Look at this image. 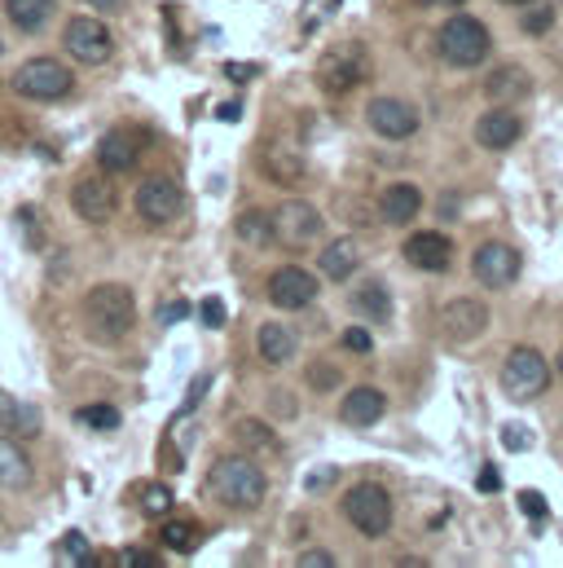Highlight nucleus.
<instances>
[{
    "instance_id": "f257e3e1",
    "label": "nucleus",
    "mask_w": 563,
    "mask_h": 568,
    "mask_svg": "<svg viewBox=\"0 0 563 568\" xmlns=\"http://www.w3.org/2000/svg\"><path fill=\"white\" fill-rule=\"evenodd\" d=\"M207 494L229 511H256L269 494V476L247 454H225L207 471Z\"/></svg>"
},
{
    "instance_id": "f03ea898",
    "label": "nucleus",
    "mask_w": 563,
    "mask_h": 568,
    "mask_svg": "<svg viewBox=\"0 0 563 568\" xmlns=\"http://www.w3.org/2000/svg\"><path fill=\"white\" fill-rule=\"evenodd\" d=\"M137 322V300L120 283H102L84 295V326L93 339H124Z\"/></svg>"
},
{
    "instance_id": "7ed1b4c3",
    "label": "nucleus",
    "mask_w": 563,
    "mask_h": 568,
    "mask_svg": "<svg viewBox=\"0 0 563 568\" xmlns=\"http://www.w3.org/2000/svg\"><path fill=\"white\" fill-rule=\"evenodd\" d=\"M489 49H493L489 27H484L480 18H471V13L449 18V22L440 27V36H436V53H440L449 67H458V71L480 67V62L489 58Z\"/></svg>"
},
{
    "instance_id": "20e7f679",
    "label": "nucleus",
    "mask_w": 563,
    "mask_h": 568,
    "mask_svg": "<svg viewBox=\"0 0 563 568\" xmlns=\"http://www.w3.org/2000/svg\"><path fill=\"white\" fill-rule=\"evenodd\" d=\"M344 516L361 538H383L392 529V494L375 480H361L344 494Z\"/></svg>"
},
{
    "instance_id": "39448f33",
    "label": "nucleus",
    "mask_w": 563,
    "mask_h": 568,
    "mask_svg": "<svg viewBox=\"0 0 563 568\" xmlns=\"http://www.w3.org/2000/svg\"><path fill=\"white\" fill-rule=\"evenodd\" d=\"M13 89L22 98H31V102H58V98H66L75 89V75L58 58H27L13 71Z\"/></svg>"
},
{
    "instance_id": "423d86ee",
    "label": "nucleus",
    "mask_w": 563,
    "mask_h": 568,
    "mask_svg": "<svg viewBox=\"0 0 563 568\" xmlns=\"http://www.w3.org/2000/svg\"><path fill=\"white\" fill-rule=\"evenodd\" d=\"M269 221H274V243L290 247V252L313 247V243L321 239V230H326L321 212H317L313 203H304V199H286L282 207L269 212Z\"/></svg>"
},
{
    "instance_id": "0eeeda50",
    "label": "nucleus",
    "mask_w": 563,
    "mask_h": 568,
    "mask_svg": "<svg viewBox=\"0 0 563 568\" xmlns=\"http://www.w3.org/2000/svg\"><path fill=\"white\" fill-rule=\"evenodd\" d=\"M546 384H551V366H546V357L538 348H515L506 357V366H502V393L511 402H533V397L546 393Z\"/></svg>"
},
{
    "instance_id": "6e6552de",
    "label": "nucleus",
    "mask_w": 563,
    "mask_h": 568,
    "mask_svg": "<svg viewBox=\"0 0 563 568\" xmlns=\"http://www.w3.org/2000/svg\"><path fill=\"white\" fill-rule=\"evenodd\" d=\"M366 75H370V58L361 44H335L317 62V80L326 93H352L357 84H366Z\"/></svg>"
},
{
    "instance_id": "1a4fd4ad",
    "label": "nucleus",
    "mask_w": 563,
    "mask_h": 568,
    "mask_svg": "<svg viewBox=\"0 0 563 568\" xmlns=\"http://www.w3.org/2000/svg\"><path fill=\"white\" fill-rule=\"evenodd\" d=\"M62 44H66V53H71L80 67H102V62H111V53H115V36L106 31L102 18H71L66 31H62Z\"/></svg>"
},
{
    "instance_id": "9d476101",
    "label": "nucleus",
    "mask_w": 563,
    "mask_h": 568,
    "mask_svg": "<svg viewBox=\"0 0 563 568\" xmlns=\"http://www.w3.org/2000/svg\"><path fill=\"white\" fill-rule=\"evenodd\" d=\"M133 203H137L141 221H150V225H167V221L181 216V207H185V190H181V181L154 172V176H145V181L137 185Z\"/></svg>"
},
{
    "instance_id": "9b49d317",
    "label": "nucleus",
    "mask_w": 563,
    "mask_h": 568,
    "mask_svg": "<svg viewBox=\"0 0 563 568\" xmlns=\"http://www.w3.org/2000/svg\"><path fill=\"white\" fill-rule=\"evenodd\" d=\"M366 120H370V129H375L379 138H388V142H406V138L419 133V111H414L406 98H375V102L366 106Z\"/></svg>"
},
{
    "instance_id": "f8f14e48",
    "label": "nucleus",
    "mask_w": 563,
    "mask_h": 568,
    "mask_svg": "<svg viewBox=\"0 0 563 568\" xmlns=\"http://www.w3.org/2000/svg\"><path fill=\"white\" fill-rule=\"evenodd\" d=\"M471 274L489 291H502L520 278V252L511 243H484L475 256H471Z\"/></svg>"
},
{
    "instance_id": "ddd939ff",
    "label": "nucleus",
    "mask_w": 563,
    "mask_h": 568,
    "mask_svg": "<svg viewBox=\"0 0 563 568\" xmlns=\"http://www.w3.org/2000/svg\"><path fill=\"white\" fill-rule=\"evenodd\" d=\"M71 203L80 212V221L89 225H106L115 216V185L106 176H80L71 190Z\"/></svg>"
},
{
    "instance_id": "4468645a",
    "label": "nucleus",
    "mask_w": 563,
    "mask_h": 568,
    "mask_svg": "<svg viewBox=\"0 0 563 568\" xmlns=\"http://www.w3.org/2000/svg\"><path fill=\"white\" fill-rule=\"evenodd\" d=\"M484 326H489V308L480 300H449L444 313H440V331L453 344H467V339L484 335Z\"/></svg>"
},
{
    "instance_id": "2eb2a0df",
    "label": "nucleus",
    "mask_w": 563,
    "mask_h": 568,
    "mask_svg": "<svg viewBox=\"0 0 563 568\" xmlns=\"http://www.w3.org/2000/svg\"><path fill=\"white\" fill-rule=\"evenodd\" d=\"M269 300L278 308H308L317 300V278L308 270H299V265H286L269 278Z\"/></svg>"
},
{
    "instance_id": "dca6fc26",
    "label": "nucleus",
    "mask_w": 563,
    "mask_h": 568,
    "mask_svg": "<svg viewBox=\"0 0 563 568\" xmlns=\"http://www.w3.org/2000/svg\"><path fill=\"white\" fill-rule=\"evenodd\" d=\"M406 261L422 270V274H444L449 261H453V243L436 230H422V234H410L406 239Z\"/></svg>"
},
{
    "instance_id": "f3484780",
    "label": "nucleus",
    "mask_w": 563,
    "mask_h": 568,
    "mask_svg": "<svg viewBox=\"0 0 563 568\" xmlns=\"http://www.w3.org/2000/svg\"><path fill=\"white\" fill-rule=\"evenodd\" d=\"M260 172L269 181H278V185H299L304 181V154L290 142L274 138V142L260 145Z\"/></svg>"
},
{
    "instance_id": "a211bd4d",
    "label": "nucleus",
    "mask_w": 563,
    "mask_h": 568,
    "mask_svg": "<svg viewBox=\"0 0 563 568\" xmlns=\"http://www.w3.org/2000/svg\"><path fill=\"white\" fill-rule=\"evenodd\" d=\"M137 159H141V138L129 133V129H115V133H106V138L98 142V163H102V172H133Z\"/></svg>"
},
{
    "instance_id": "6ab92c4d",
    "label": "nucleus",
    "mask_w": 563,
    "mask_h": 568,
    "mask_svg": "<svg viewBox=\"0 0 563 568\" xmlns=\"http://www.w3.org/2000/svg\"><path fill=\"white\" fill-rule=\"evenodd\" d=\"M520 133H524L520 115H511V111H502V106L475 120V142L484 145V150H511V145L520 142Z\"/></svg>"
},
{
    "instance_id": "aec40b11",
    "label": "nucleus",
    "mask_w": 563,
    "mask_h": 568,
    "mask_svg": "<svg viewBox=\"0 0 563 568\" xmlns=\"http://www.w3.org/2000/svg\"><path fill=\"white\" fill-rule=\"evenodd\" d=\"M31 476H35V467H31V454L22 449V440L0 432V489H27Z\"/></svg>"
},
{
    "instance_id": "412c9836",
    "label": "nucleus",
    "mask_w": 563,
    "mask_h": 568,
    "mask_svg": "<svg viewBox=\"0 0 563 568\" xmlns=\"http://www.w3.org/2000/svg\"><path fill=\"white\" fill-rule=\"evenodd\" d=\"M256 353H260L265 366H286V362H295V353H299V335H295L290 326H282V322H265V326L256 331Z\"/></svg>"
},
{
    "instance_id": "4be33fe9",
    "label": "nucleus",
    "mask_w": 563,
    "mask_h": 568,
    "mask_svg": "<svg viewBox=\"0 0 563 568\" xmlns=\"http://www.w3.org/2000/svg\"><path fill=\"white\" fill-rule=\"evenodd\" d=\"M383 410H388V397L379 388H352L339 406V419L348 427H375L383 419Z\"/></svg>"
},
{
    "instance_id": "5701e85b",
    "label": "nucleus",
    "mask_w": 563,
    "mask_h": 568,
    "mask_svg": "<svg viewBox=\"0 0 563 568\" xmlns=\"http://www.w3.org/2000/svg\"><path fill=\"white\" fill-rule=\"evenodd\" d=\"M0 432H9L18 440H31V436L44 432V419H40L35 406H22L13 393H0Z\"/></svg>"
},
{
    "instance_id": "b1692460",
    "label": "nucleus",
    "mask_w": 563,
    "mask_h": 568,
    "mask_svg": "<svg viewBox=\"0 0 563 568\" xmlns=\"http://www.w3.org/2000/svg\"><path fill=\"white\" fill-rule=\"evenodd\" d=\"M484 93H489V102H524V98L533 93V75H529L524 67L506 62V67H498V71L489 75Z\"/></svg>"
},
{
    "instance_id": "393cba45",
    "label": "nucleus",
    "mask_w": 563,
    "mask_h": 568,
    "mask_svg": "<svg viewBox=\"0 0 563 568\" xmlns=\"http://www.w3.org/2000/svg\"><path fill=\"white\" fill-rule=\"evenodd\" d=\"M357 265H361V247H357L352 239H335V243H326V247H321V256H317L321 278H335V283L352 278V274H357Z\"/></svg>"
},
{
    "instance_id": "a878e982",
    "label": "nucleus",
    "mask_w": 563,
    "mask_h": 568,
    "mask_svg": "<svg viewBox=\"0 0 563 568\" xmlns=\"http://www.w3.org/2000/svg\"><path fill=\"white\" fill-rule=\"evenodd\" d=\"M419 212H422L419 185H388L383 199H379V216H383L388 225H410Z\"/></svg>"
},
{
    "instance_id": "bb28decb",
    "label": "nucleus",
    "mask_w": 563,
    "mask_h": 568,
    "mask_svg": "<svg viewBox=\"0 0 563 568\" xmlns=\"http://www.w3.org/2000/svg\"><path fill=\"white\" fill-rule=\"evenodd\" d=\"M53 9H58V0H4L9 22L22 27V31H40L53 18Z\"/></svg>"
},
{
    "instance_id": "cd10ccee",
    "label": "nucleus",
    "mask_w": 563,
    "mask_h": 568,
    "mask_svg": "<svg viewBox=\"0 0 563 568\" xmlns=\"http://www.w3.org/2000/svg\"><path fill=\"white\" fill-rule=\"evenodd\" d=\"M352 308L366 313L370 322H388V317H392V295H388V286L370 278V283H361L352 291Z\"/></svg>"
},
{
    "instance_id": "c85d7f7f",
    "label": "nucleus",
    "mask_w": 563,
    "mask_h": 568,
    "mask_svg": "<svg viewBox=\"0 0 563 568\" xmlns=\"http://www.w3.org/2000/svg\"><path fill=\"white\" fill-rule=\"evenodd\" d=\"M234 230H238V239L252 243V247H274V221H269V212L247 207V212L234 221Z\"/></svg>"
},
{
    "instance_id": "c756f323",
    "label": "nucleus",
    "mask_w": 563,
    "mask_h": 568,
    "mask_svg": "<svg viewBox=\"0 0 563 568\" xmlns=\"http://www.w3.org/2000/svg\"><path fill=\"white\" fill-rule=\"evenodd\" d=\"M75 424L89 427V432H120V410L115 406H80Z\"/></svg>"
},
{
    "instance_id": "7c9ffc66",
    "label": "nucleus",
    "mask_w": 563,
    "mask_h": 568,
    "mask_svg": "<svg viewBox=\"0 0 563 568\" xmlns=\"http://www.w3.org/2000/svg\"><path fill=\"white\" fill-rule=\"evenodd\" d=\"M238 440H247V449H256V454H278V436L269 432V427L260 424V419H247V424H238Z\"/></svg>"
},
{
    "instance_id": "2f4dec72",
    "label": "nucleus",
    "mask_w": 563,
    "mask_h": 568,
    "mask_svg": "<svg viewBox=\"0 0 563 568\" xmlns=\"http://www.w3.org/2000/svg\"><path fill=\"white\" fill-rule=\"evenodd\" d=\"M198 529L190 525V520H176V525H163V547H172V551H198Z\"/></svg>"
},
{
    "instance_id": "473e14b6",
    "label": "nucleus",
    "mask_w": 563,
    "mask_h": 568,
    "mask_svg": "<svg viewBox=\"0 0 563 568\" xmlns=\"http://www.w3.org/2000/svg\"><path fill=\"white\" fill-rule=\"evenodd\" d=\"M137 503L145 516H167V507H172V489H167V485H141Z\"/></svg>"
},
{
    "instance_id": "72a5a7b5",
    "label": "nucleus",
    "mask_w": 563,
    "mask_h": 568,
    "mask_svg": "<svg viewBox=\"0 0 563 568\" xmlns=\"http://www.w3.org/2000/svg\"><path fill=\"white\" fill-rule=\"evenodd\" d=\"M529 36H546L551 27H555V9L551 4H533L529 13H524V22H520Z\"/></svg>"
},
{
    "instance_id": "f704fd0d",
    "label": "nucleus",
    "mask_w": 563,
    "mask_h": 568,
    "mask_svg": "<svg viewBox=\"0 0 563 568\" xmlns=\"http://www.w3.org/2000/svg\"><path fill=\"white\" fill-rule=\"evenodd\" d=\"M198 322H203L207 331H221V326L229 322V313H225L221 300H203V304H198Z\"/></svg>"
},
{
    "instance_id": "c9c22d12",
    "label": "nucleus",
    "mask_w": 563,
    "mask_h": 568,
    "mask_svg": "<svg viewBox=\"0 0 563 568\" xmlns=\"http://www.w3.org/2000/svg\"><path fill=\"white\" fill-rule=\"evenodd\" d=\"M308 384H313L317 393H330V388L339 384V371L326 366V362H313V366H308Z\"/></svg>"
},
{
    "instance_id": "e433bc0d",
    "label": "nucleus",
    "mask_w": 563,
    "mask_h": 568,
    "mask_svg": "<svg viewBox=\"0 0 563 568\" xmlns=\"http://www.w3.org/2000/svg\"><path fill=\"white\" fill-rule=\"evenodd\" d=\"M344 348H348V353H357V357H366V353L375 348V339H370V331H366V326H348V331H344Z\"/></svg>"
},
{
    "instance_id": "4c0bfd02",
    "label": "nucleus",
    "mask_w": 563,
    "mask_h": 568,
    "mask_svg": "<svg viewBox=\"0 0 563 568\" xmlns=\"http://www.w3.org/2000/svg\"><path fill=\"white\" fill-rule=\"evenodd\" d=\"M520 511H524L529 520H546V516H551V507H546V498H542L538 489H524V494H520Z\"/></svg>"
},
{
    "instance_id": "58836bf2",
    "label": "nucleus",
    "mask_w": 563,
    "mask_h": 568,
    "mask_svg": "<svg viewBox=\"0 0 563 568\" xmlns=\"http://www.w3.org/2000/svg\"><path fill=\"white\" fill-rule=\"evenodd\" d=\"M502 445H506V449H529V445H533V436H529L524 427L506 424L502 427Z\"/></svg>"
},
{
    "instance_id": "ea45409f",
    "label": "nucleus",
    "mask_w": 563,
    "mask_h": 568,
    "mask_svg": "<svg viewBox=\"0 0 563 568\" xmlns=\"http://www.w3.org/2000/svg\"><path fill=\"white\" fill-rule=\"evenodd\" d=\"M181 317H190V304H185V300L176 295V300H167V304H163L158 322H163V326H172V322H181Z\"/></svg>"
},
{
    "instance_id": "a19ab883",
    "label": "nucleus",
    "mask_w": 563,
    "mask_h": 568,
    "mask_svg": "<svg viewBox=\"0 0 563 568\" xmlns=\"http://www.w3.org/2000/svg\"><path fill=\"white\" fill-rule=\"evenodd\" d=\"M335 480H339V471H335V467L308 471V489H313V494H326V485H335Z\"/></svg>"
},
{
    "instance_id": "79ce46f5",
    "label": "nucleus",
    "mask_w": 563,
    "mask_h": 568,
    "mask_svg": "<svg viewBox=\"0 0 563 568\" xmlns=\"http://www.w3.org/2000/svg\"><path fill=\"white\" fill-rule=\"evenodd\" d=\"M295 565L299 568H335V556H330V551H304Z\"/></svg>"
},
{
    "instance_id": "37998d69",
    "label": "nucleus",
    "mask_w": 563,
    "mask_h": 568,
    "mask_svg": "<svg viewBox=\"0 0 563 568\" xmlns=\"http://www.w3.org/2000/svg\"><path fill=\"white\" fill-rule=\"evenodd\" d=\"M62 551H66V556H75V560H80V556H89L84 534H66V538H62ZM75 560H71V565H75Z\"/></svg>"
},
{
    "instance_id": "c03bdc74",
    "label": "nucleus",
    "mask_w": 563,
    "mask_h": 568,
    "mask_svg": "<svg viewBox=\"0 0 563 568\" xmlns=\"http://www.w3.org/2000/svg\"><path fill=\"white\" fill-rule=\"evenodd\" d=\"M498 489H502L498 467H480V494H498Z\"/></svg>"
},
{
    "instance_id": "a18cd8bd",
    "label": "nucleus",
    "mask_w": 563,
    "mask_h": 568,
    "mask_svg": "<svg viewBox=\"0 0 563 568\" xmlns=\"http://www.w3.org/2000/svg\"><path fill=\"white\" fill-rule=\"evenodd\" d=\"M89 9H98V13H106V18H115V13H124L129 9V0H84Z\"/></svg>"
},
{
    "instance_id": "49530a36",
    "label": "nucleus",
    "mask_w": 563,
    "mask_h": 568,
    "mask_svg": "<svg viewBox=\"0 0 563 568\" xmlns=\"http://www.w3.org/2000/svg\"><path fill=\"white\" fill-rule=\"evenodd\" d=\"M120 565L124 568H154V556H145V551H124V556H120Z\"/></svg>"
},
{
    "instance_id": "de8ad7c7",
    "label": "nucleus",
    "mask_w": 563,
    "mask_h": 568,
    "mask_svg": "<svg viewBox=\"0 0 563 568\" xmlns=\"http://www.w3.org/2000/svg\"><path fill=\"white\" fill-rule=\"evenodd\" d=\"M203 388H207V379L198 375V379H194V388H190V397H185V410H181V415H190V410L198 406V397H203Z\"/></svg>"
},
{
    "instance_id": "09e8293b",
    "label": "nucleus",
    "mask_w": 563,
    "mask_h": 568,
    "mask_svg": "<svg viewBox=\"0 0 563 568\" xmlns=\"http://www.w3.org/2000/svg\"><path fill=\"white\" fill-rule=\"evenodd\" d=\"M252 75H256V67H238V62L229 67V80H252Z\"/></svg>"
},
{
    "instance_id": "8fccbe9b",
    "label": "nucleus",
    "mask_w": 563,
    "mask_h": 568,
    "mask_svg": "<svg viewBox=\"0 0 563 568\" xmlns=\"http://www.w3.org/2000/svg\"><path fill=\"white\" fill-rule=\"evenodd\" d=\"M419 4H462V0H419Z\"/></svg>"
},
{
    "instance_id": "3c124183",
    "label": "nucleus",
    "mask_w": 563,
    "mask_h": 568,
    "mask_svg": "<svg viewBox=\"0 0 563 568\" xmlns=\"http://www.w3.org/2000/svg\"><path fill=\"white\" fill-rule=\"evenodd\" d=\"M502 4H533V0H502Z\"/></svg>"
},
{
    "instance_id": "603ef678",
    "label": "nucleus",
    "mask_w": 563,
    "mask_h": 568,
    "mask_svg": "<svg viewBox=\"0 0 563 568\" xmlns=\"http://www.w3.org/2000/svg\"><path fill=\"white\" fill-rule=\"evenodd\" d=\"M560 371H563V353H560Z\"/></svg>"
},
{
    "instance_id": "864d4df0",
    "label": "nucleus",
    "mask_w": 563,
    "mask_h": 568,
    "mask_svg": "<svg viewBox=\"0 0 563 568\" xmlns=\"http://www.w3.org/2000/svg\"><path fill=\"white\" fill-rule=\"evenodd\" d=\"M0 49H4V44H0Z\"/></svg>"
}]
</instances>
